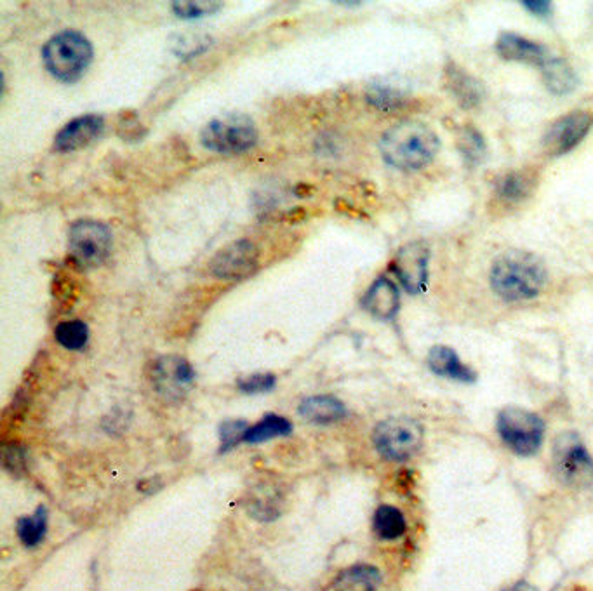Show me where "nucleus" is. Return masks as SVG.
<instances>
[{
	"label": "nucleus",
	"mask_w": 593,
	"mask_h": 591,
	"mask_svg": "<svg viewBox=\"0 0 593 591\" xmlns=\"http://www.w3.org/2000/svg\"><path fill=\"white\" fill-rule=\"evenodd\" d=\"M440 141L432 127L420 120H404L390 127L381 138L383 159L400 171L427 166L439 152Z\"/></svg>",
	"instance_id": "nucleus-1"
},
{
	"label": "nucleus",
	"mask_w": 593,
	"mask_h": 591,
	"mask_svg": "<svg viewBox=\"0 0 593 591\" xmlns=\"http://www.w3.org/2000/svg\"><path fill=\"white\" fill-rule=\"evenodd\" d=\"M547 284V270L538 256L526 251H507L494 261L491 286L507 301L533 299Z\"/></svg>",
	"instance_id": "nucleus-2"
},
{
	"label": "nucleus",
	"mask_w": 593,
	"mask_h": 591,
	"mask_svg": "<svg viewBox=\"0 0 593 591\" xmlns=\"http://www.w3.org/2000/svg\"><path fill=\"white\" fill-rule=\"evenodd\" d=\"M47 72L56 79L72 82L86 72L93 61L91 42L74 30L54 35L42 49Z\"/></svg>",
	"instance_id": "nucleus-3"
},
{
	"label": "nucleus",
	"mask_w": 593,
	"mask_h": 591,
	"mask_svg": "<svg viewBox=\"0 0 593 591\" xmlns=\"http://www.w3.org/2000/svg\"><path fill=\"white\" fill-rule=\"evenodd\" d=\"M555 477L573 489L593 485V458L576 433H560L552 449Z\"/></svg>",
	"instance_id": "nucleus-4"
},
{
	"label": "nucleus",
	"mask_w": 593,
	"mask_h": 591,
	"mask_svg": "<svg viewBox=\"0 0 593 591\" xmlns=\"http://www.w3.org/2000/svg\"><path fill=\"white\" fill-rule=\"evenodd\" d=\"M200 143L218 153H242L258 143V129L242 113H228L207 122L200 133Z\"/></svg>",
	"instance_id": "nucleus-5"
},
{
	"label": "nucleus",
	"mask_w": 593,
	"mask_h": 591,
	"mask_svg": "<svg viewBox=\"0 0 593 591\" xmlns=\"http://www.w3.org/2000/svg\"><path fill=\"white\" fill-rule=\"evenodd\" d=\"M498 433L510 451L519 456H533L540 451L545 437V423L534 412L507 407L498 414Z\"/></svg>",
	"instance_id": "nucleus-6"
},
{
	"label": "nucleus",
	"mask_w": 593,
	"mask_h": 591,
	"mask_svg": "<svg viewBox=\"0 0 593 591\" xmlns=\"http://www.w3.org/2000/svg\"><path fill=\"white\" fill-rule=\"evenodd\" d=\"M425 439L423 426L411 418H390L374 428L373 440L381 456L406 461L420 451Z\"/></svg>",
	"instance_id": "nucleus-7"
},
{
	"label": "nucleus",
	"mask_w": 593,
	"mask_h": 591,
	"mask_svg": "<svg viewBox=\"0 0 593 591\" xmlns=\"http://www.w3.org/2000/svg\"><path fill=\"white\" fill-rule=\"evenodd\" d=\"M112 232L100 221L80 220L68 232V251L80 268H96L112 253Z\"/></svg>",
	"instance_id": "nucleus-8"
},
{
	"label": "nucleus",
	"mask_w": 593,
	"mask_h": 591,
	"mask_svg": "<svg viewBox=\"0 0 593 591\" xmlns=\"http://www.w3.org/2000/svg\"><path fill=\"white\" fill-rule=\"evenodd\" d=\"M194 381V367L176 355L160 357L152 366V383L166 400L183 399L194 386Z\"/></svg>",
	"instance_id": "nucleus-9"
},
{
	"label": "nucleus",
	"mask_w": 593,
	"mask_h": 591,
	"mask_svg": "<svg viewBox=\"0 0 593 591\" xmlns=\"http://www.w3.org/2000/svg\"><path fill=\"white\" fill-rule=\"evenodd\" d=\"M258 247L249 240H237L223 247L211 261V273L221 280L246 279L258 268Z\"/></svg>",
	"instance_id": "nucleus-10"
},
{
	"label": "nucleus",
	"mask_w": 593,
	"mask_h": 591,
	"mask_svg": "<svg viewBox=\"0 0 593 591\" xmlns=\"http://www.w3.org/2000/svg\"><path fill=\"white\" fill-rule=\"evenodd\" d=\"M592 126L593 117L590 113H567L548 129V133L543 138V148L552 157L571 152L576 145H580L581 141L585 140Z\"/></svg>",
	"instance_id": "nucleus-11"
},
{
	"label": "nucleus",
	"mask_w": 593,
	"mask_h": 591,
	"mask_svg": "<svg viewBox=\"0 0 593 591\" xmlns=\"http://www.w3.org/2000/svg\"><path fill=\"white\" fill-rule=\"evenodd\" d=\"M430 249L423 242H413L395 256L394 270L407 293L420 294L427 289Z\"/></svg>",
	"instance_id": "nucleus-12"
},
{
	"label": "nucleus",
	"mask_w": 593,
	"mask_h": 591,
	"mask_svg": "<svg viewBox=\"0 0 593 591\" xmlns=\"http://www.w3.org/2000/svg\"><path fill=\"white\" fill-rule=\"evenodd\" d=\"M105 127V120L101 115H82L70 120L54 138V148L58 152H74L91 145Z\"/></svg>",
	"instance_id": "nucleus-13"
},
{
	"label": "nucleus",
	"mask_w": 593,
	"mask_h": 591,
	"mask_svg": "<svg viewBox=\"0 0 593 591\" xmlns=\"http://www.w3.org/2000/svg\"><path fill=\"white\" fill-rule=\"evenodd\" d=\"M496 51L503 60L531 63L538 67L548 58L547 47L517 34H501L496 42Z\"/></svg>",
	"instance_id": "nucleus-14"
},
{
	"label": "nucleus",
	"mask_w": 593,
	"mask_h": 591,
	"mask_svg": "<svg viewBox=\"0 0 593 591\" xmlns=\"http://www.w3.org/2000/svg\"><path fill=\"white\" fill-rule=\"evenodd\" d=\"M362 305L376 319H394L397 312H399V289L395 287L392 280L381 277V279L374 282L373 286L369 287Z\"/></svg>",
	"instance_id": "nucleus-15"
},
{
	"label": "nucleus",
	"mask_w": 593,
	"mask_h": 591,
	"mask_svg": "<svg viewBox=\"0 0 593 591\" xmlns=\"http://www.w3.org/2000/svg\"><path fill=\"white\" fill-rule=\"evenodd\" d=\"M444 80H446L447 91L453 94L461 107L474 108L482 103L484 87H482L479 80L467 74L456 63L447 65Z\"/></svg>",
	"instance_id": "nucleus-16"
},
{
	"label": "nucleus",
	"mask_w": 593,
	"mask_h": 591,
	"mask_svg": "<svg viewBox=\"0 0 593 591\" xmlns=\"http://www.w3.org/2000/svg\"><path fill=\"white\" fill-rule=\"evenodd\" d=\"M428 367L442 378L454 379L461 383H474L477 379L474 369L461 362L458 353L447 346H434L428 353Z\"/></svg>",
	"instance_id": "nucleus-17"
},
{
	"label": "nucleus",
	"mask_w": 593,
	"mask_h": 591,
	"mask_svg": "<svg viewBox=\"0 0 593 591\" xmlns=\"http://www.w3.org/2000/svg\"><path fill=\"white\" fill-rule=\"evenodd\" d=\"M300 414L315 425H329L347 416V407L329 395L308 397L300 404Z\"/></svg>",
	"instance_id": "nucleus-18"
},
{
	"label": "nucleus",
	"mask_w": 593,
	"mask_h": 591,
	"mask_svg": "<svg viewBox=\"0 0 593 591\" xmlns=\"http://www.w3.org/2000/svg\"><path fill=\"white\" fill-rule=\"evenodd\" d=\"M381 574L373 565H354L334 579L333 591H376Z\"/></svg>",
	"instance_id": "nucleus-19"
},
{
	"label": "nucleus",
	"mask_w": 593,
	"mask_h": 591,
	"mask_svg": "<svg viewBox=\"0 0 593 591\" xmlns=\"http://www.w3.org/2000/svg\"><path fill=\"white\" fill-rule=\"evenodd\" d=\"M540 68L548 91L554 94H569L578 84L573 68L569 67V63L562 58L548 56L547 61Z\"/></svg>",
	"instance_id": "nucleus-20"
},
{
	"label": "nucleus",
	"mask_w": 593,
	"mask_h": 591,
	"mask_svg": "<svg viewBox=\"0 0 593 591\" xmlns=\"http://www.w3.org/2000/svg\"><path fill=\"white\" fill-rule=\"evenodd\" d=\"M374 532L378 538L385 541H394V539L404 536L407 524L406 518L395 506L383 505L374 513Z\"/></svg>",
	"instance_id": "nucleus-21"
},
{
	"label": "nucleus",
	"mask_w": 593,
	"mask_h": 591,
	"mask_svg": "<svg viewBox=\"0 0 593 591\" xmlns=\"http://www.w3.org/2000/svg\"><path fill=\"white\" fill-rule=\"evenodd\" d=\"M291 432H293V425L286 418L268 414L261 419L260 423H256L247 430L244 442L260 444V442H267V440L277 439V437H286Z\"/></svg>",
	"instance_id": "nucleus-22"
},
{
	"label": "nucleus",
	"mask_w": 593,
	"mask_h": 591,
	"mask_svg": "<svg viewBox=\"0 0 593 591\" xmlns=\"http://www.w3.org/2000/svg\"><path fill=\"white\" fill-rule=\"evenodd\" d=\"M18 536H20L21 543L34 548L40 545L44 538H46L47 531V512L44 506H40L35 510L34 515L30 517H23L18 520Z\"/></svg>",
	"instance_id": "nucleus-23"
},
{
	"label": "nucleus",
	"mask_w": 593,
	"mask_h": 591,
	"mask_svg": "<svg viewBox=\"0 0 593 591\" xmlns=\"http://www.w3.org/2000/svg\"><path fill=\"white\" fill-rule=\"evenodd\" d=\"M533 192V181L524 173H508L496 183V193L503 202H520Z\"/></svg>",
	"instance_id": "nucleus-24"
},
{
	"label": "nucleus",
	"mask_w": 593,
	"mask_h": 591,
	"mask_svg": "<svg viewBox=\"0 0 593 591\" xmlns=\"http://www.w3.org/2000/svg\"><path fill=\"white\" fill-rule=\"evenodd\" d=\"M458 148L468 164H472V166L482 164L486 159V141L474 127L467 126L461 129L458 133Z\"/></svg>",
	"instance_id": "nucleus-25"
},
{
	"label": "nucleus",
	"mask_w": 593,
	"mask_h": 591,
	"mask_svg": "<svg viewBox=\"0 0 593 591\" xmlns=\"http://www.w3.org/2000/svg\"><path fill=\"white\" fill-rule=\"evenodd\" d=\"M54 338L67 350H82L89 339V329L82 320H68L56 327Z\"/></svg>",
	"instance_id": "nucleus-26"
},
{
	"label": "nucleus",
	"mask_w": 593,
	"mask_h": 591,
	"mask_svg": "<svg viewBox=\"0 0 593 591\" xmlns=\"http://www.w3.org/2000/svg\"><path fill=\"white\" fill-rule=\"evenodd\" d=\"M209 46H211L209 35L194 34V32L176 35L171 42L173 53L178 54L180 58H192L195 54L204 53Z\"/></svg>",
	"instance_id": "nucleus-27"
},
{
	"label": "nucleus",
	"mask_w": 593,
	"mask_h": 591,
	"mask_svg": "<svg viewBox=\"0 0 593 591\" xmlns=\"http://www.w3.org/2000/svg\"><path fill=\"white\" fill-rule=\"evenodd\" d=\"M367 101L381 110H395L404 105V94L387 86H374L367 91Z\"/></svg>",
	"instance_id": "nucleus-28"
},
{
	"label": "nucleus",
	"mask_w": 593,
	"mask_h": 591,
	"mask_svg": "<svg viewBox=\"0 0 593 591\" xmlns=\"http://www.w3.org/2000/svg\"><path fill=\"white\" fill-rule=\"evenodd\" d=\"M221 7V2H173V13L181 20H199L218 13Z\"/></svg>",
	"instance_id": "nucleus-29"
},
{
	"label": "nucleus",
	"mask_w": 593,
	"mask_h": 591,
	"mask_svg": "<svg viewBox=\"0 0 593 591\" xmlns=\"http://www.w3.org/2000/svg\"><path fill=\"white\" fill-rule=\"evenodd\" d=\"M247 430L246 421H225L220 428L221 451H228L246 439Z\"/></svg>",
	"instance_id": "nucleus-30"
},
{
	"label": "nucleus",
	"mask_w": 593,
	"mask_h": 591,
	"mask_svg": "<svg viewBox=\"0 0 593 591\" xmlns=\"http://www.w3.org/2000/svg\"><path fill=\"white\" fill-rule=\"evenodd\" d=\"M274 374H254L246 379H240V392L247 393V395H256V393H267L274 390L275 386Z\"/></svg>",
	"instance_id": "nucleus-31"
},
{
	"label": "nucleus",
	"mask_w": 593,
	"mask_h": 591,
	"mask_svg": "<svg viewBox=\"0 0 593 591\" xmlns=\"http://www.w3.org/2000/svg\"><path fill=\"white\" fill-rule=\"evenodd\" d=\"M25 452L21 449L20 445H6L4 447V465L7 470H11L13 473H21L25 470Z\"/></svg>",
	"instance_id": "nucleus-32"
},
{
	"label": "nucleus",
	"mask_w": 593,
	"mask_h": 591,
	"mask_svg": "<svg viewBox=\"0 0 593 591\" xmlns=\"http://www.w3.org/2000/svg\"><path fill=\"white\" fill-rule=\"evenodd\" d=\"M522 7H526L529 13L536 14V16H548V14H552V4L550 2H545V0H524Z\"/></svg>",
	"instance_id": "nucleus-33"
},
{
	"label": "nucleus",
	"mask_w": 593,
	"mask_h": 591,
	"mask_svg": "<svg viewBox=\"0 0 593 591\" xmlns=\"http://www.w3.org/2000/svg\"><path fill=\"white\" fill-rule=\"evenodd\" d=\"M503 591H538L534 588L533 585H529L526 581H519V583H515V585L510 586L507 590Z\"/></svg>",
	"instance_id": "nucleus-34"
}]
</instances>
